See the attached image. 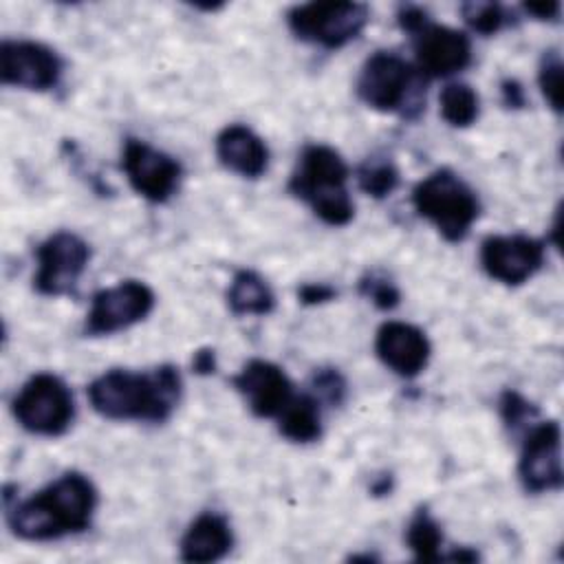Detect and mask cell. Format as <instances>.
Returning a JSON list of instances; mask_svg holds the SVG:
<instances>
[{"instance_id":"6da1fadb","label":"cell","mask_w":564,"mask_h":564,"mask_svg":"<svg viewBox=\"0 0 564 564\" xmlns=\"http://www.w3.org/2000/svg\"><path fill=\"white\" fill-rule=\"evenodd\" d=\"M99 496L82 471H66L35 496L7 507V520L15 538L46 542L82 533L90 527Z\"/></svg>"},{"instance_id":"7a4b0ae2","label":"cell","mask_w":564,"mask_h":564,"mask_svg":"<svg viewBox=\"0 0 564 564\" xmlns=\"http://www.w3.org/2000/svg\"><path fill=\"white\" fill-rule=\"evenodd\" d=\"M181 392V372L170 364L148 372L112 368L90 381L88 401L97 414L110 421L163 423L176 410Z\"/></svg>"},{"instance_id":"3957f363","label":"cell","mask_w":564,"mask_h":564,"mask_svg":"<svg viewBox=\"0 0 564 564\" xmlns=\"http://www.w3.org/2000/svg\"><path fill=\"white\" fill-rule=\"evenodd\" d=\"M348 165L337 150L324 143H311L302 150L289 189L308 203L313 214L330 225L344 227L355 216V205L346 189Z\"/></svg>"},{"instance_id":"277c9868","label":"cell","mask_w":564,"mask_h":564,"mask_svg":"<svg viewBox=\"0 0 564 564\" xmlns=\"http://www.w3.org/2000/svg\"><path fill=\"white\" fill-rule=\"evenodd\" d=\"M416 214L430 220L449 242H460L480 214L476 192L452 170L441 167L427 174L412 189Z\"/></svg>"},{"instance_id":"5b68a950","label":"cell","mask_w":564,"mask_h":564,"mask_svg":"<svg viewBox=\"0 0 564 564\" xmlns=\"http://www.w3.org/2000/svg\"><path fill=\"white\" fill-rule=\"evenodd\" d=\"M421 82L416 70L392 51L372 53L357 77L359 99L379 112H405L408 108L421 110L419 90Z\"/></svg>"},{"instance_id":"8992f818","label":"cell","mask_w":564,"mask_h":564,"mask_svg":"<svg viewBox=\"0 0 564 564\" xmlns=\"http://www.w3.org/2000/svg\"><path fill=\"white\" fill-rule=\"evenodd\" d=\"M20 427L37 436H62L75 419V401L68 386L51 372L33 375L11 401Z\"/></svg>"},{"instance_id":"52a82bcc","label":"cell","mask_w":564,"mask_h":564,"mask_svg":"<svg viewBox=\"0 0 564 564\" xmlns=\"http://www.w3.org/2000/svg\"><path fill=\"white\" fill-rule=\"evenodd\" d=\"M370 11L361 2H308L289 9L286 24L291 33L322 48H341L366 29Z\"/></svg>"},{"instance_id":"ba28073f","label":"cell","mask_w":564,"mask_h":564,"mask_svg":"<svg viewBox=\"0 0 564 564\" xmlns=\"http://www.w3.org/2000/svg\"><path fill=\"white\" fill-rule=\"evenodd\" d=\"M37 271L33 289L46 297L75 293L79 278L90 262L88 242L73 231H55L35 249Z\"/></svg>"},{"instance_id":"9c48e42d","label":"cell","mask_w":564,"mask_h":564,"mask_svg":"<svg viewBox=\"0 0 564 564\" xmlns=\"http://www.w3.org/2000/svg\"><path fill=\"white\" fill-rule=\"evenodd\" d=\"M154 291L139 280H123L93 295L84 333L90 337L112 335L143 322L154 308Z\"/></svg>"},{"instance_id":"30bf717a","label":"cell","mask_w":564,"mask_h":564,"mask_svg":"<svg viewBox=\"0 0 564 564\" xmlns=\"http://www.w3.org/2000/svg\"><path fill=\"white\" fill-rule=\"evenodd\" d=\"M64 59L33 40H4L0 46V79L7 86L44 93L59 84Z\"/></svg>"},{"instance_id":"8fae6325","label":"cell","mask_w":564,"mask_h":564,"mask_svg":"<svg viewBox=\"0 0 564 564\" xmlns=\"http://www.w3.org/2000/svg\"><path fill=\"white\" fill-rule=\"evenodd\" d=\"M121 167L132 189L150 203H165L172 198L183 176V167L174 156L132 137L123 143Z\"/></svg>"},{"instance_id":"7c38bea8","label":"cell","mask_w":564,"mask_h":564,"mask_svg":"<svg viewBox=\"0 0 564 564\" xmlns=\"http://www.w3.org/2000/svg\"><path fill=\"white\" fill-rule=\"evenodd\" d=\"M480 267L500 284H524L544 267V242L522 234L489 236L480 245Z\"/></svg>"},{"instance_id":"4fadbf2b","label":"cell","mask_w":564,"mask_h":564,"mask_svg":"<svg viewBox=\"0 0 564 564\" xmlns=\"http://www.w3.org/2000/svg\"><path fill=\"white\" fill-rule=\"evenodd\" d=\"M518 476L522 487L531 494L562 487V430L557 421H544L531 427L522 443Z\"/></svg>"},{"instance_id":"5bb4252c","label":"cell","mask_w":564,"mask_h":564,"mask_svg":"<svg viewBox=\"0 0 564 564\" xmlns=\"http://www.w3.org/2000/svg\"><path fill=\"white\" fill-rule=\"evenodd\" d=\"M412 37L416 66L425 77H449L471 62V42L463 31L427 22Z\"/></svg>"},{"instance_id":"9a60e30c","label":"cell","mask_w":564,"mask_h":564,"mask_svg":"<svg viewBox=\"0 0 564 564\" xmlns=\"http://www.w3.org/2000/svg\"><path fill=\"white\" fill-rule=\"evenodd\" d=\"M234 386L260 419L278 416L293 399V386L286 372L267 359L247 361L234 377Z\"/></svg>"},{"instance_id":"2e32d148","label":"cell","mask_w":564,"mask_h":564,"mask_svg":"<svg viewBox=\"0 0 564 564\" xmlns=\"http://www.w3.org/2000/svg\"><path fill=\"white\" fill-rule=\"evenodd\" d=\"M375 352L394 375L412 379L425 370L432 346L421 328L405 322H386L377 330Z\"/></svg>"},{"instance_id":"e0dca14e","label":"cell","mask_w":564,"mask_h":564,"mask_svg":"<svg viewBox=\"0 0 564 564\" xmlns=\"http://www.w3.org/2000/svg\"><path fill=\"white\" fill-rule=\"evenodd\" d=\"M216 156L234 174L258 178L269 167L267 143L247 126H225L216 137Z\"/></svg>"},{"instance_id":"ac0fdd59","label":"cell","mask_w":564,"mask_h":564,"mask_svg":"<svg viewBox=\"0 0 564 564\" xmlns=\"http://www.w3.org/2000/svg\"><path fill=\"white\" fill-rule=\"evenodd\" d=\"M234 546V531L229 522L214 511L200 513L181 538L183 562H216L225 557Z\"/></svg>"},{"instance_id":"d6986e66","label":"cell","mask_w":564,"mask_h":564,"mask_svg":"<svg viewBox=\"0 0 564 564\" xmlns=\"http://www.w3.org/2000/svg\"><path fill=\"white\" fill-rule=\"evenodd\" d=\"M227 306L234 315H269L275 308V295L264 278L242 269L229 282Z\"/></svg>"},{"instance_id":"ffe728a7","label":"cell","mask_w":564,"mask_h":564,"mask_svg":"<svg viewBox=\"0 0 564 564\" xmlns=\"http://www.w3.org/2000/svg\"><path fill=\"white\" fill-rule=\"evenodd\" d=\"M278 430L293 443H313L322 436L319 401L311 394L293 397L278 414Z\"/></svg>"},{"instance_id":"44dd1931","label":"cell","mask_w":564,"mask_h":564,"mask_svg":"<svg viewBox=\"0 0 564 564\" xmlns=\"http://www.w3.org/2000/svg\"><path fill=\"white\" fill-rule=\"evenodd\" d=\"M405 544L421 562H436L441 560V544H443V531L441 524L432 518V513L421 507L414 511V516L408 522L405 529Z\"/></svg>"},{"instance_id":"7402d4cb","label":"cell","mask_w":564,"mask_h":564,"mask_svg":"<svg viewBox=\"0 0 564 564\" xmlns=\"http://www.w3.org/2000/svg\"><path fill=\"white\" fill-rule=\"evenodd\" d=\"M441 117L454 128H469L480 115V99L469 84H447L441 95Z\"/></svg>"},{"instance_id":"603a6c76","label":"cell","mask_w":564,"mask_h":564,"mask_svg":"<svg viewBox=\"0 0 564 564\" xmlns=\"http://www.w3.org/2000/svg\"><path fill=\"white\" fill-rule=\"evenodd\" d=\"M357 183L368 196L386 198L399 187V170L390 159L372 156L359 165Z\"/></svg>"},{"instance_id":"cb8c5ba5","label":"cell","mask_w":564,"mask_h":564,"mask_svg":"<svg viewBox=\"0 0 564 564\" xmlns=\"http://www.w3.org/2000/svg\"><path fill=\"white\" fill-rule=\"evenodd\" d=\"M460 13L467 26L480 35H494L511 22L509 11L498 2H465L460 4Z\"/></svg>"},{"instance_id":"d4e9b609","label":"cell","mask_w":564,"mask_h":564,"mask_svg":"<svg viewBox=\"0 0 564 564\" xmlns=\"http://www.w3.org/2000/svg\"><path fill=\"white\" fill-rule=\"evenodd\" d=\"M538 84L546 104L562 112V57L557 51H544L538 68Z\"/></svg>"},{"instance_id":"484cf974","label":"cell","mask_w":564,"mask_h":564,"mask_svg":"<svg viewBox=\"0 0 564 564\" xmlns=\"http://www.w3.org/2000/svg\"><path fill=\"white\" fill-rule=\"evenodd\" d=\"M359 293L381 311H392L401 302V291L397 289V284L390 278L375 271L366 273L359 280Z\"/></svg>"},{"instance_id":"4316f807","label":"cell","mask_w":564,"mask_h":564,"mask_svg":"<svg viewBox=\"0 0 564 564\" xmlns=\"http://www.w3.org/2000/svg\"><path fill=\"white\" fill-rule=\"evenodd\" d=\"M500 416L505 421L507 427L518 430L522 427L527 421L538 416V405L531 403L529 399H524L520 392L516 390H505L500 397Z\"/></svg>"},{"instance_id":"83f0119b","label":"cell","mask_w":564,"mask_h":564,"mask_svg":"<svg viewBox=\"0 0 564 564\" xmlns=\"http://www.w3.org/2000/svg\"><path fill=\"white\" fill-rule=\"evenodd\" d=\"M311 386L317 392V397L330 405H339L346 399L348 386L344 375L337 368H319L311 377Z\"/></svg>"},{"instance_id":"f1b7e54d","label":"cell","mask_w":564,"mask_h":564,"mask_svg":"<svg viewBox=\"0 0 564 564\" xmlns=\"http://www.w3.org/2000/svg\"><path fill=\"white\" fill-rule=\"evenodd\" d=\"M337 297V291L330 284L324 282H306L297 289V300L306 306H317V304H326L330 300Z\"/></svg>"},{"instance_id":"f546056e","label":"cell","mask_w":564,"mask_h":564,"mask_svg":"<svg viewBox=\"0 0 564 564\" xmlns=\"http://www.w3.org/2000/svg\"><path fill=\"white\" fill-rule=\"evenodd\" d=\"M397 22H399V26H401L405 33L414 35L423 24L430 22V18H427V13H425L421 7H416V4H401L399 11H397Z\"/></svg>"},{"instance_id":"4dcf8cb0","label":"cell","mask_w":564,"mask_h":564,"mask_svg":"<svg viewBox=\"0 0 564 564\" xmlns=\"http://www.w3.org/2000/svg\"><path fill=\"white\" fill-rule=\"evenodd\" d=\"M218 368V361H216V350L214 348H198L192 357V370L200 377L205 375H214Z\"/></svg>"},{"instance_id":"1f68e13d","label":"cell","mask_w":564,"mask_h":564,"mask_svg":"<svg viewBox=\"0 0 564 564\" xmlns=\"http://www.w3.org/2000/svg\"><path fill=\"white\" fill-rule=\"evenodd\" d=\"M500 93H502V101L507 108H522L524 106V88L520 82L516 79H505L500 84Z\"/></svg>"},{"instance_id":"d6a6232c","label":"cell","mask_w":564,"mask_h":564,"mask_svg":"<svg viewBox=\"0 0 564 564\" xmlns=\"http://www.w3.org/2000/svg\"><path fill=\"white\" fill-rule=\"evenodd\" d=\"M522 9L533 15L535 20H557L560 18V2H529V4H522Z\"/></svg>"}]
</instances>
